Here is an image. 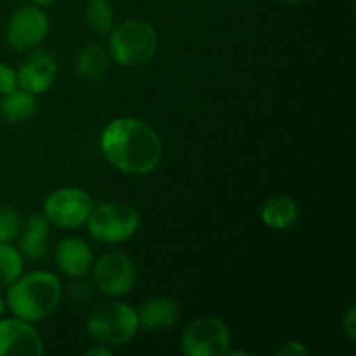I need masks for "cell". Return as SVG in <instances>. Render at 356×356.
Segmentation results:
<instances>
[{"label": "cell", "instance_id": "20", "mask_svg": "<svg viewBox=\"0 0 356 356\" xmlns=\"http://www.w3.org/2000/svg\"><path fill=\"white\" fill-rule=\"evenodd\" d=\"M21 233V219L16 209L0 205V243H13Z\"/></svg>", "mask_w": 356, "mask_h": 356}, {"label": "cell", "instance_id": "17", "mask_svg": "<svg viewBox=\"0 0 356 356\" xmlns=\"http://www.w3.org/2000/svg\"><path fill=\"white\" fill-rule=\"evenodd\" d=\"M35 111H37L35 96L19 87L3 94L0 99V118L6 124H21L30 120Z\"/></svg>", "mask_w": 356, "mask_h": 356}, {"label": "cell", "instance_id": "27", "mask_svg": "<svg viewBox=\"0 0 356 356\" xmlns=\"http://www.w3.org/2000/svg\"><path fill=\"white\" fill-rule=\"evenodd\" d=\"M3 312H6V301H3V299L0 298V318H2Z\"/></svg>", "mask_w": 356, "mask_h": 356}, {"label": "cell", "instance_id": "26", "mask_svg": "<svg viewBox=\"0 0 356 356\" xmlns=\"http://www.w3.org/2000/svg\"><path fill=\"white\" fill-rule=\"evenodd\" d=\"M33 6H38V7H45V6H51V3H54L56 0H30Z\"/></svg>", "mask_w": 356, "mask_h": 356}, {"label": "cell", "instance_id": "11", "mask_svg": "<svg viewBox=\"0 0 356 356\" xmlns=\"http://www.w3.org/2000/svg\"><path fill=\"white\" fill-rule=\"evenodd\" d=\"M16 75L19 89L33 96H42L54 86L56 75H58V61L49 52L35 51L21 63Z\"/></svg>", "mask_w": 356, "mask_h": 356}, {"label": "cell", "instance_id": "25", "mask_svg": "<svg viewBox=\"0 0 356 356\" xmlns=\"http://www.w3.org/2000/svg\"><path fill=\"white\" fill-rule=\"evenodd\" d=\"M113 355V350L108 346H103V344H97V346L90 348V350L86 351V356H111Z\"/></svg>", "mask_w": 356, "mask_h": 356}, {"label": "cell", "instance_id": "2", "mask_svg": "<svg viewBox=\"0 0 356 356\" xmlns=\"http://www.w3.org/2000/svg\"><path fill=\"white\" fill-rule=\"evenodd\" d=\"M61 294V282L54 273L31 271L7 287L6 306L24 322H42L56 312Z\"/></svg>", "mask_w": 356, "mask_h": 356}, {"label": "cell", "instance_id": "28", "mask_svg": "<svg viewBox=\"0 0 356 356\" xmlns=\"http://www.w3.org/2000/svg\"><path fill=\"white\" fill-rule=\"evenodd\" d=\"M282 2H289V3H299V2H302V0H282Z\"/></svg>", "mask_w": 356, "mask_h": 356}, {"label": "cell", "instance_id": "8", "mask_svg": "<svg viewBox=\"0 0 356 356\" xmlns=\"http://www.w3.org/2000/svg\"><path fill=\"white\" fill-rule=\"evenodd\" d=\"M94 285L97 291L111 298H120L134 289L138 270L125 252L111 250L103 254L92 266Z\"/></svg>", "mask_w": 356, "mask_h": 356}, {"label": "cell", "instance_id": "16", "mask_svg": "<svg viewBox=\"0 0 356 356\" xmlns=\"http://www.w3.org/2000/svg\"><path fill=\"white\" fill-rule=\"evenodd\" d=\"M110 66V54L101 44H89L79 52L75 70L86 82H97L103 79Z\"/></svg>", "mask_w": 356, "mask_h": 356}, {"label": "cell", "instance_id": "9", "mask_svg": "<svg viewBox=\"0 0 356 356\" xmlns=\"http://www.w3.org/2000/svg\"><path fill=\"white\" fill-rule=\"evenodd\" d=\"M49 33V17L38 6H23L13 13L6 37L14 51H30L40 45Z\"/></svg>", "mask_w": 356, "mask_h": 356}, {"label": "cell", "instance_id": "15", "mask_svg": "<svg viewBox=\"0 0 356 356\" xmlns=\"http://www.w3.org/2000/svg\"><path fill=\"white\" fill-rule=\"evenodd\" d=\"M299 207L287 195L271 197L261 207V219L271 229H285L298 221Z\"/></svg>", "mask_w": 356, "mask_h": 356}, {"label": "cell", "instance_id": "13", "mask_svg": "<svg viewBox=\"0 0 356 356\" xmlns=\"http://www.w3.org/2000/svg\"><path fill=\"white\" fill-rule=\"evenodd\" d=\"M139 327L148 330H165L179 318V306L170 298H152L138 308Z\"/></svg>", "mask_w": 356, "mask_h": 356}, {"label": "cell", "instance_id": "14", "mask_svg": "<svg viewBox=\"0 0 356 356\" xmlns=\"http://www.w3.org/2000/svg\"><path fill=\"white\" fill-rule=\"evenodd\" d=\"M49 229L51 222L44 214H31L19 238V250L31 261H42L49 252Z\"/></svg>", "mask_w": 356, "mask_h": 356}, {"label": "cell", "instance_id": "6", "mask_svg": "<svg viewBox=\"0 0 356 356\" xmlns=\"http://www.w3.org/2000/svg\"><path fill=\"white\" fill-rule=\"evenodd\" d=\"M92 207V198L86 190L63 186L47 195L44 202V216L56 228L75 229L86 225Z\"/></svg>", "mask_w": 356, "mask_h": 356}, {"label": "cell", "instance_id": "23", "mask_svg": "<svg viewBox=\"0 0 356 356\" xmlns=\"http://www.w3.org/2000/svg\"><path fill=\"white\" fill-rule=\"evenodd\" d=\"M277 356H308L309 350L299 341H289L277 350Z\"/></svg>", "mask_w": 356, "mask_h": 356}, {"label": "cell", "instance_id": "10", "mask_svg": "<svg viewBox=\"0 0 356 356\" xmlns=\"http://www.w3.org/2000/svg\"><path fill=\"white\" fill-rule=\"evenodd\" d=\"M44 339L30 322L13 316L0 318V356H42Z\"/></svg>", "mask_w": 356, "mask_h": 356}, {"label": "cell", "instance_id": "5", "mask_svg": "<svg viewBox=\"0 0 356 356\" xmlns=\"http://www.w3.org/2000/svg\"><path fill=\"white\" fill-rule=\"evenodd\" d=\"M139 212L124 202H106L92 207L87 218V232L96 242L122 243L134 236L139 228Z\"/></svg>", "mask_w": 356, "mask_h": 356}, {"label": "cell", "instance_id": "4", "mask_svg": "<svg viewBox=\"0 0 356 356\" xmlns=\"http://www.w3.org/2000/svg\"><path fill=\"white\" fill-rule=\"evenodd\" d=\"M86 329L87 336L96 344H103L111 350L120 348L134 339V336L138 334V313L125 302H104L90 313Z\"/></svg>", "mask_w": 356, "mask_h": 356}, {"label": "cell", "instance_id": "18", "mask_svg": "<svg viewBox=\"0 0 356 356\" xmlns=\"http://www.w3.org/2000/svg\"><path fill=\"white\" fill-rule=\"evenodd\" d=\"M86 21L94 33H110L115 26V14L110 0H87Z\"/></svg>", "mask_w": 356, "mask_h": 356}, {"label": "cell", "instance_id": "7", "mask_svg": "<svg viewBox=\"0 0 356 356\" xmlns=\"http://www.w3.org/2000/svg\"><path fill=\"white\" fill-rule=\"evenodd\" d=\"M232 344L228 325L218 316H200L186 327L181 350L186 356H225Z\"/></svg>", "mask_w": 356, "mask_h": 356}, {"label": "cell", "instance_id": "1", "mask_svg": "<svg viewBox=\"0 0 356 356\" xmlns=\"http://www.w3.org/2000/svg\"><path fill=\"white\" fill-rule=\"evenodd\" d=\"M101 152L110 165L131 176H146L160 165L162 139L155 129L139 118L120 117L101 132Z\"/></svg>", "mask_w": 356, "mask_h": 356}, {"label": "cell", "instance_id": "24", "mask_svg": "<svg viewBox=\"0 0 356 356\" xmlns=\"http://www.w3.org/2000/svg\"><path fill=\"white\" fill-rule=\"evenodd\" d=\"M343 332L346 334L348 339L353 343L356 341V309L355 306H350L346 315L343 316Z\"/></svg>", "mask_w": 356, "mask_h": 356}, {"label": "cell", "instance_id": "19", "mask_svg": "<svg viewBox=\"0 0 356 356\" xmlns=\"http://www.w3.org/2000/svg\"><path fill=\"white\" fill-rule=\"evenodd\" d=\"M24 259L17 247L0 243V289H7L23 275Z\"/></svg>", "mask_w": 356, "mask_h": 356}, {"label": "cell", "instance_id": "12", "mask_svg": "<svg viewBox=\"0 0 356 356\" xmlns=\"http://www.w3.org/2000/svg\"><path fill=\"white\" fill-rule=\"evenodd\" d=\"M54 259L61 273L72 278H83L94 266L92 249L76 236H66L58 243Z\"/></svg>", "mask_w": 356, "mask_h": 356}, {"label": "cell", "instance_id": "3", "mask_svg": "<svg viewBox=\"0 0 356 356\" xmlns=\"http://www.w3.org/2000/svg\"><path fill=\"white\" fill-rule=\"evenodd\" d=\"M108 54L117 65L136 68L153 58L159 47V35L153 24L143 19H129L110 31Z\"/></svg>", "mask_w": 356, "mask_h": 356}, {"label": "cell", "instance_id": "21", "mask_svg": "<svg viewBox=\"0 0 356 356\" xmlns=\"http://www.w3.org/2000/svg\"><path fill=\"white\" fill-rule=\"evenodd\" d=\"M94 289H96V285L90 284V282H75V284L70 285V299L73 302H89L94 298Z\"/></svg>", "mask_w": 356, "mask_h": 356}, {"label": "cell", "instance_id": "22", "mask_svg": "<svg viewBox=\"0 0 356 356\" xmlns=\"http://www.w3.org/2000/svg\"><path fill=\"white\" fill-rule=\"evenodd\" d=\"M14 89H17L16 70H13L6 63H0V96Z\"/></svg>", "mask_w": 356, "mask_h": 356}]
</instances>
